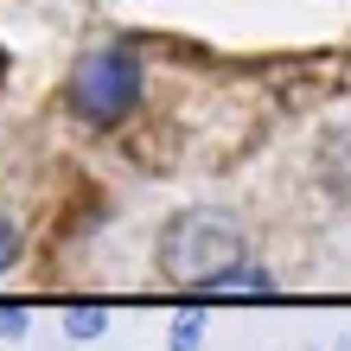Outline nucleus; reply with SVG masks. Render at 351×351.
Returning a JSON list of instances; mask_svg holds the SVG:
<instances>
[{"mask_svg": "<svg viewBox=\"0 0 351 351\" xmlns=\"http://www.w3.org/2000/svg\"><path fill=\"white\" fill-rule=\"evenodd\" d=\"M230 268H243L237 217H223V211H179L167 230H160V275L167 281L211 294Z\"/></svg>", "mask_w": 351, "mask_h": 351, "instance_id": "nucleus-1", "label": "nucleus"}, {"mask_svg": "<svg viewBox=\"0 0 351 351\" xmlns=\"http://www.w3.org/2000/svg\"><path fill=\"white\" fill-rule=\"evenodd\" d=\"M64 102L77 121H90V128H109L121 121L141 102V58L128 45H96L71 64V84H64Z\"/></svg>", "mask_w": 351, "mask_h": 351, "instance_id": "nucleus-2", "label": "nucleus"}, {"mask_svg": "<svg viewBox=\"0 0 351 351\" xmlns=\"http://www.w3.org/2000/svg\"><path fill=\"white\" fill-rule=\"evenodd\" d=\"M268 287H275V275H268L262 262H243V268H230V275L211 287V294H268Z\"/></svg>", "mask_w": 351, "mask_h": 351, "instance_id": "nucleus-3", "label": "nucleus"}, {"mask_svg": "<svg viewBox=\"0 0 351 351\" xmlns=\"http://www.w3.org/2000/svg\"><path fill=\"white\" fill-rule=\"evenodd\" d=\"M64 332L71 339H102V332H109V313H102V306H71V313H64Z\"/></svg>", "mask_w": 351, "mask_h": 351, "instance_id": "nucleus-4", "label": "nucleus"}, {"mask_svg": "<svg viewBox=\"0 0 351 351\" xmlns=\"http://www.w3.org/2000/svg\"><path fill=\"white\" fill-rule=\"evenodd\" d=\"M198 339H204V319H198V313H185V319L173 326V351H192Z\"/></svg>", "mask_w": 351, "mask_h": 351, "instance_id": "nucleus-5", "label": "nucleus"}, {"mask_svg": "<svg viewBox=\"0 0 351 351\" xmlns=\"http://www.w3.org/2000/svg\"><path fill=\"white\" fill-rule=\"evenodd\" d=\"M13 256H19V230L0 217V275H7V262H13Z\"/></svg>", "mask_w": 351, "mask_h": 351, "instance_id": "nucleus-6", "label": "nucleus"}, {"mask_svg": "<svg viewBox=\"0 0 351 351\" xmlns=\"http://www.w3.org/2000/svg\"><path fill=\"white\" fill-rule=\"evenodd\" d=\"M19 332H26V313H13V306H7V313H0V339H19Z\"/></svg>", "mask_w": 351, "mask_h": 351, "instance_id": "nucleus-7", "label": "nucleus"}]
</instances>
